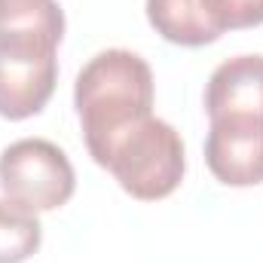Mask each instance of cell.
I'll list each match as a JSON object with an SVG mask.
<instances>
[{
  "label": "cell",
  "mask_w": 263,
  "mask_h": 263,
  "mask_svg": "<svg viewBox=\"0 0 263 263\" xmlns=\"http://www.w3.org/2000/svg\"><path fill=\"white\" fill-rule=\"evenodd\" d=\"M0 190L3 199L34 214L55 211L73 196L77 172L59 144L46 138H22L0 153Z\"/></svg>",
  "instance_id": "obj_4"
},
{
  "label": "cell",
  "mask_w": 263,
  "mask_h": 263,
  "mask_svg": "<svg viewBox=\"0 0 263 263\" xmlns=\"http://www.w3.org/2000/svg\"><path fill=\"white\" fill-rule=\"evenodd\" d=\"M147 22L175 46H208L230 31L227 0H147Z\"/></svg>",
  "instance_id": "obj_6"
},
{
  "label": "cell",
  "mask_w": 263,
  "mask_h": 263,
  "mask_svg": "<svg viewBox=\"0 0 263 263\" xmlns=\"http://www.w3.org/2000/svg\"><path fill=\"white\" fill-rule=\"evenodd\" d=\"M117 184L141 202H159L172 196L187 172V153L181 132L159 117H144L126 129L98 159Z\"/></svg>",
  "instance_id": "obj_2"
},
{
  "label": "cell",
  "mask_w": 263,
  "mask_h": 263,
  "mask_svg": "<svg viewBox=\"0 0 263 263\" xmlns=\"http://www.w3.org/2000/svg\"><path fill=\"white\" fill-rule=\"evenodd\" d=\"M73 107L86 150L98 162L123 132L153 114V70L132 49H104L77 73Z\"/></svg>",
  "instance_id": "obj_1"
},
{
  "label": "cell",
  "mask_w": 263,
  "mask_h": 263,
  "mask_svg": "<svg viewBox=\"0 0 263 263\" xmlns=\"http://www.w3.org/2000/svg\"><path fill=\"white\" fill-rule=\"evenodd\" d=\"M62 31L0 28V117L28 120L46 107L59 83Z\"/></svg>",
  "instance_id": "obj_3"
},
{
  "label": "cell",
  "mask_w": 263,
  "mask_h": 263,
  "mask_svg": "<svg viewBox=\"0 0 263 263\" xmlns=\"http://www.w3.org/2000/svg\"><path fill=\"white\" fill-rule=\"evenodd\" d=\"M205 114L263 117V55H236L214 67L205 86Z\"/></svg>",
  "instance_id": "obj_7"
},
{
  "label": "cell",
  "mask_w": 263,
  "mask_h": 263,
  "mask_svg": "<svg viewBox=\"0 0 263 263\" xmlns=\"http://www.w3.org/2000/svg\"><path fill=\"white\" fill-rule=\"evenodd\" d=\"M205 162L227 187L263 184V117H217L208 120Z\"/></svg>",
  "instance_id": "obj_5"
},
{
  "label": "cell",
  "mask_w": 263,
  "mask_h": 263,
  "mask_svg": "<svg viewBox=\"0 0 263 263\" xmlns=\"http://www.w3.org/2000/svg\"><path fill=\"white\" fill-rule=\"evenodd\" d=\"M230 28H257L263 25V0H227Z\"/></svg>",
  "instance_id": "obj_9"
},
{
  "label": "cell",
  "mask_w": 263,
  "mask_h": 263,
  "mask_svg": "<svg viewBox=\"0 0 263 263\" xmlns=\"http://www.w3.org/2000/svg\"><path fill=\"white\" fill-rule=\"evenodd\" d=\"M40 217L9 199H0V263H25L40 251Z\"/></svg>",
  "instance_id": "obj_8"
}]
</instances>
